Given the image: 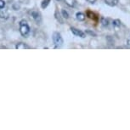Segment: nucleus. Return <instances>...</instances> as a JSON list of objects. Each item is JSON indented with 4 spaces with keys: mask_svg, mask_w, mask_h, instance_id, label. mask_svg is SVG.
<instances>
[{
    "mask_svg": "<svg viewBox=\"0 0 130 130\" xmlns=\"http://www.w3.org/2000/svg\"><path fill=\"white\" fill-rule=\"evenodd\" d=\"M50 2V0H43V3H42V8H43V9L46 8Z\"/></svg>",
    "mask_w": 130,
    "mask_h": 130,
    "instance_id": "9",
    "label": "nucleus"
},
{
    "mask_svg": "<svg viewBox=\"0 0 130 130\" xmlns=\"http://www.w3.org/2000/svg\"><path fill=\"white\" fill-rule=\"evenodd\" d=\"M5 7V2L4 0H0V9H4Z\"/></svg>",
    "mask_w": 130,
    "mask_h": 130,
    "instance_id": "12",
    "label": "nucleus"
},
{
    "mask_svg": "<svg viewBox=\"0 0 130 130\" xmlns=\"http://www.w3.org/2000/svg\"><path fill=\"white\" fill-rule=\"evenodd\" d=\"M15 48H16V50H29L30 47H29L28 45H26V43H17V44H16Z\"/></svg>",
    "mask_w": 130,
    "mask_h": 130,
    "instance_id": "4",
    "label": "nucleus"
},
{
    "mask_svg": "<svg viewBox=\"0 0 130 130\" xmlns=\"http://www.w3.org/2000/svg\"><path fill=\"white\" fill-rule=\"evenodd\" d=\"M65 3L67 4L69 7H74L76 5V1L75 0H64Z\"/></svg>",
    "mask_w": 130,
    "mask_h": 130,
    "instance_id": "8",
    "label": "nucleus"
},
{
    "mask_svg": "<svg viewBox=\"0 0 130 130\" xmlns=\"http://www.w3.org/2000/svg\"><path fill=\"white\" fill-rule=\"evenodd\" d=\"M102 25L105 26H108V21L106 19H105V18H103L102 19Z\"/></svg>",
    "mask_w": 130,
    "mask_h": 130,
    "instance_id": "13",
    "label": "nucleus"
},
{
    "mask_svg": "<svg viewBox=\"0 0 130 130\" xmlns=\"http://www.w3.org/2000/svg\"><path fill=\"white\" fill-rule=\"evenodd\" d=\"M87 1L89 2V3H90V4H94L96 0H87Z\"/></svg>",
    "mask_w": 130,
    "mask_h": 130,
    "instance_id": "14",
    "label": "nucleus"
},
{
    "mask_svg": "<svg viewBox=\"0 0 130 130\" xmlns=\"http://www.w3.org/2000/svg\"><path fill=\"white\" fill-rule=\"evenodd\" d=\"M120 25H121V22H120L119 20H115V21H113V26H120Z\"/></svg>",
    "mask_w": 130,
    "mask_h": 130,
    "instance_id": "11",
    "label": "nucleus"
},
{
    "mask_svg": "<svg viewBox=\"0 0 130 130\" xmlns=\"http://www.w3.org/2000/svg\"><path fill=\"white\" fill-rule=\"evenodd\" d=\"M31 16H32V18L35 20L36 21H38V22L41 21V16H40V14H39L38 12L32 11L31 12Z\"/></svg>",
    "mask_w": 130,
    "mask_h": 130,
    "instance_id": "6",
    "label": "nucleus"
},
{
    "mask_svg": "<svg viewBox=\"0 0 130 130\" xmlns=\"http://www.w3.org/2000/svg\"><path fill=\"white\" fill-rule=\"evenodd\" d=\"M20 32L23 37H27L30 33V27L25 20H22L20 22Z\"/></svg>",
    "mask_w": 130,
    "mask_h": 130,
    "instance_id": "1",
    "label": "nucleus"
},
{
    "mask_svg": "<svg viewBox=\"0 0 130 130\" xmlns=\"http://www.w3.org/2000/svg\"><path fill=\"white\" fill-rule=\"evenodd\" d=\"M76 17H77V19L79 21H83L85 20V18H86L85 14L83 13H81V12H78V13H77V14H76Z\"/></svg>",
    "mask_w": 130,
    "mask_h": 130,
    "instance_id": "7",
    "label": "nucleus"
},
{
    "mask_svg": "<svg viewBox=\"0 0 130 130\" xmlns=\"http://www.w3.org/2000/svg\"><path fill=\"white\" fill-rule=\"evenodd\" d=\"M53 41H54L55 45L56 46V48L61 47V46L63 45V43H64L62 37H61L60 33H59V32H54V34H53Z\"/></svg>",
    "mask_w": 130,
    "mask_h": 130,
    "instance_id": "2",
    "label": "nucleus"
},
{
    "mask_svg": "<svg viewBox=\"0 0 130 130\" xmlns=\"http://www.w3.org/2000/svg\"><path fill=\"white\" fill-rule=\"evenodd\" d=\"M71 31H72V32L74 34L75 36H77V37H80V38H85V33L83 32V31H81L80 30H78L77 28H74V27H72L71 28Z\"/></svg>",
    "mask_w": 130,
    "mask_h": 130,
    "instance_id": "3",
    "label": "nucleus"
},
{
    "mask_svg": "<svg viewBox=\"0 0 130 130\" xmlns=\"http://www.w3.org/2000/svg\"><path fill=\"white\" fill-rule=\"evenodd\" d=\"M105 4L107 5L111 6V7H113V6H116L117 4H118L119 0H105Z\"/></svg>",
    "mask_w": 130,
    "mask_h": 130,
    "instance_id": "5",
    "label": "nucleus"
},
{
    "mask_svg": "<svg viewBox=\"0 0 130 130\" xmlns=\"http://www.w3.org/2000/svg\"><path fill=\"white\" fill-rule=\"evenodd\" d=\"M57 1H61V0H57Z\"/></svg>",
    "mask_w": 130,
    "mask_h": 130,
    "instance_id": "15",
    "label": "nucleus"
},
{
    "mask_svg": "<svg viewBox=\"0 0 130 130\" xmlns=\"http://www.w3.org/2000/svg\"><path fill=\"white\" fill-rule=\"evenodd\" d=\"M61 14H62V15H63L64 18H66V19L69 18V14H68V13L65 10V9H62V10H61Z\"/></svg>",
    "mask_w": 130,
    "mask_h": 130,
    "instance_id": "10",
    "label": "nucleus"
}]
</instances>
